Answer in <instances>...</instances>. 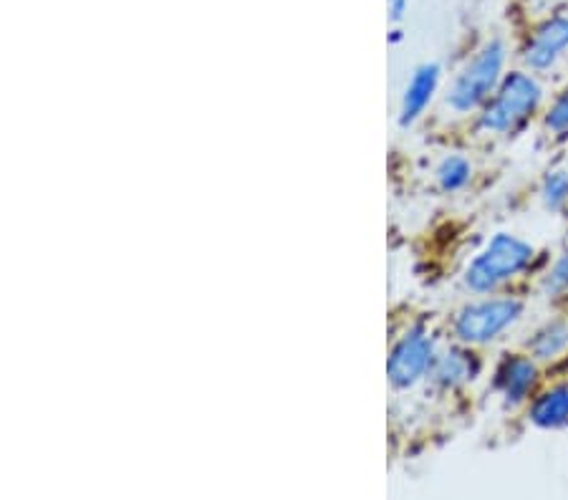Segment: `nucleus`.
I'll return each instance as SVG.
<instances>
[{"mask_svg": "<svg viewBox=\"0 0 568 500\" xmlns=\"http://www.w3.org/2000/svg\"><path fill=\"white\" fill-rule=\"evenodd\" d=\"M533 248L529 243L518 241V237L508 233H498L488 243L480 256H477L471 268H467L465 281L477 293H488L492 289H498L500 283L513 278L515 274L531 264Z\"/></svg>", "mask_w": 568, "mask_h": 500, "instance_id": "f257e3e1", "label": "nucleus"}, {"mask_svg": "<svg viewBox=\"0 0 568 500\" xmlns=\"http://www.w3.org/2000/svg\"><path fill=\"white\" fill-rule=\"evenodd\" d=\"M538 102V81L525 77V73H510V77L500 81L496 96L485 106L480 125L490 129V132H510V129H515L536 112Z\"/></svg>", "mask_w": 568, "mask_h": 500, "instance_id": "f03ea898", "label": "nucleus"}, {"mask_svg": "<svg viewBox=\"0 0 568 500\" xmlns=\"http://www.w3.org/2000/svg\"><path fill=\"white\" fill-rule=\"evenodd\" d=\"M503 44L492 40L483 48L475 59L467 63L465 71L455 79V84L450 89L448 102L455 112H473L477 106L488 102V96L496 92L500 71H503Z\"/></svg>", "mask_w": 568, "mask_h": 500, "instance_id": "7ed1b4c3", "label": "nucleus"}, {"mask_svg": "<svg viewBox=\"0 0 568 500\" xmlns=\"http://www.w3.org/2000/svg\"><path fill=\"white\" fill-rule=\"evenodd\" d=\"M521 311V301L515 299H492L473 303V306L460 311L455 322V334L465 344L492 341L500 332H506L510 324L518 322Z\"/></svg>", "mask_w": 568, "mask_h": 500, "instance_id": "20e7f679", "label": "nucleus"}, {"mask_svg": "<svg viewBox=\"0 0 568 500\" xmlns=\"http://www.w3.org/2000/svg\"><path fill=\"white\" fill-rule=\"evenodd\" d=\"M432 362L434 344L422 326H415V329L402 336L397 347L392 349L390 362H386V374H390V382L394 387L405 389L422 380L432 369Z\"/></svg>", "mask_w": 568, "mask_h": 500, "instance_id": "39448f33", "label": "nucleus"}, {"mask_svg": "<svg viewBox=\"0 0 568 500\" xmlns=\"http://www.w3.org/2000/svg\"><path fill=\"white\" fill-rule=\"evenodd\" d=\"M564 48H568V19H554L543 23L531 46L525 48V61L531 69H548Z\"/></svg>", "mask_w": 568, "mask_h": 500, "instance_id": "423d86ee", "label": "nucleus"}, {"mask_svg": "<svg viewBox=\"0 0 568 500\" xmlns=\"http://www.w3.org/2000/svg\"><path fill=\"white\" fill-rule=\"evenodd\" d=\"M438 81H440L438 63H425V67H419L415 71V77H411L405 92V100H402V117H399L402 127H409L411 121L427 109V104L432 102L434 89H438Z\"/></svg>", "mask_w": 568, "mask_h": 500, "instance_id": "0eeeda50", "label": "nucleus"}, {"mask_svg": "<svg viewBox=\"0 0 568 500\" xmlns=\"http://www.w3.org/2000/svg\"><path fill=\"white\" fill-rule=\"evenodd\" d=\"M477 372H480V362L471 351L450 349L442 357H434L430 376L442 387H460V384L473 382Z\"/></svg>", "mask_w": 568, "mask_h": 500, "instance_id": "6e6552de", "label": "nucleus"}, {"mask_svg": "<svg viewBox=\"0 0 568 500\" xmlns=\"http://www.w3.org/2000/svg\"><path fill=\"white\" fill-rule=\"evenodd\" d=\"M533 384H536V364L531 359H508L498 372V387L503 389L510 405H518L529 397Z\"/></svg>", "mask_w": 568, "mask_h": 500, "instance_id": "1a4fd4ad", "label": "nucleus"}, {"mask_svg": "<svg viewBox=\"0 0 568 500\" xmlns=\"http://www.w3.org/2000/svg\"><path fill=\"white\" fill-rule=\"evenodd\" d=\"M531 420L538 428H561L568 422V387H556L543 395L531 409Z\"/></svg>", "mask_w": 568, "mask_h": 500, "instance_id": "9d476101", "label": "nucleus"}, {"mask_svg": "<svg viewBox=\"0 0 568 500\" xmlns=\"http://www.w3.org/2000/svg\"><path fill=\"white\" fill-rule=\"evenodd\" d=\"M568 347V324L566 322H554L533 336L531 351L536 359H554L561 354Z\"/></svg>", "mask_w": 568, "mask_h": 500, "instance_id": "9b49d317", "label": "nucleus"}, {"mask_svg": "<svg viewBox=\"0 0 568 500\" xmlns=\"http://www.w3.org/2000/svg\"><path fill=\"white\" fill-rule=\"evenodd\" d=\"M438 179L442 185V190H460L467 179H471V162L465 158H448L438 170Z\"/></svg>", "mask_w": 568, "mask_h": 500, "instance_id": "f8f14e48", "label": "nucleus"}, {"mask_svg": "<svg viewBox=\"0 0 568 500\" xmlns=\"http://www.w3.org/2000/svg\"><path fill=\"white\" fill-rule=\"evenodd\" d=\"M566 200H568V175L566 172H554V175H548L546 183H543V202H546V208L558 210L564 208Z\"/></svg>", "mask_w": 568, "mask_h": 500, "instance_id": "ddd939ff", "label": "nucleus"}, {"mask_svg": "<svg viewBox=\"0 0 568 500\" xmlns=\"http://www.w3.org/2000/svg\"><path fill=\"white\" fill-rule=\"evenodd\" d=\"M546 125L554 129V132H568V89L561 96H558L556 104L550 106Z\"/></svg>", "mask_w": 568, "mask_h": 500, "instance_id": "4468645a", "label": "nucleus"}, {"mask_svg": "<svg viewBox=\"0 0 568 500\" xmlns=\"http://www.w3.org/2000/svg\"><path fill=\"white\" fill-rule=\"evenodd\" d=\"M546 291L548 293H564L568 291V253L556 260V266L550 268L546 278Z\"/></svg>", "mask_w": 568, "mask_h": 500, "instance_id": "2eb2a0df", "label": "nucleus"}, {"mask_svg": "<svg viewBox=\"0 0 568 500\" xmlns=\"http://www.w3.org/2000/svg\"><path fill=\"white\" fill-rule=\"evenodd\" d=\"M405 8H407V0H390L392 21H402V15H405Z\"/></svg>", "mask_w": 568, "mask_h": 500, "instance_id": "dca6fc26", "label": "nucleus"}]
</instances>
